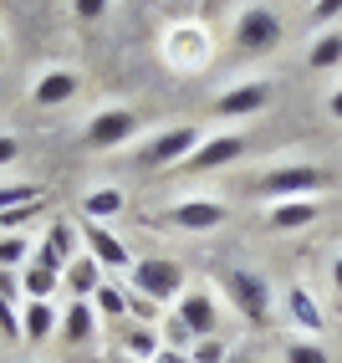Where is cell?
<instances>
[{"mask_svg":"<svg viewBox=\"0 0 342 363\" xmlns=\"http://www.w3.org/2000/svg\"><path fill=\"white\" fill-rule=\"evenodd\" d=\"M220 292H225V302L251 328H261L266 318H271V277L251 272V266H225V272H220Z\"/></svg>","mask_w":342,"mask_h":363,"instance_id":"6da1fadb","label":"cell"},{"mask_svg":"<svg viewBox=\"0 0 342 363\" xmlns=\"http://www.w3.org/2000/svg\"><path fill=\"white\" fill-rule=\"evenodd\" d=\"M235 52L240 57H266V52H276L286 26H281V16L271 6H240L235 11Z\"/></svg>","mask_w":342,"mask_h":363,"instance_id":"7a4b0ae2","label":"cell"},{"mask_svg":"<svg viewBox=\"0 0 342 363\" xmlns=\"http://www.w3.org/2000/svg\"><path fill=\"white\" fill-rule=\"evenodd\" d=\"M210 57H215V36H210L205 21H174L164 31V62L169 67L200 72V67H210Z\"/></svg>","mask_w":342,"mask_h":363,"instance_id":"3957f363","label":"cell"},{"mask_svg":"<svg viewBox=\"0 0 342 363\" xmlns=\"http://www.w3.org/2000/svg\"><path fill=\"white\" fill-rule=\"evenodd\" d=\"M133 292L149 297V302H179L184 297V266L169 261V256H143L133 261Z\"/></svg>","mask_w":342,"mask_h":363,"instance_id":"277c9868","label":"cell"},{"mask_svg":"<svg viewBox=\"0 0 342 363\" xmlns=\"http://www.w3.org/2000/svg\"><path fill=\"white\" fill-rule=\"evenodd\" d=\"M322 184H327V169H317V164H281V169H266V174H261V195L271 205H281V200H312Z\"/></svg>","mask_w":342,"mask_h":363,"instance_id":"5b68a950","label":"cell"},{"mask_svg":"<svg viewBox=\"0 0 342 363\" xmlns=\"http://www.w3.org/2000/svg\"><path fill=\"white\" fill-rule=\"evenodd\" d=\"M205 143V133L194 128V123H174V128H164V133H154L149 143L138 149V164L143 169H169V164H184L194 149Z\"/></svg>","mask_w":342,"mask_h":363,"instance_id":"8992f818","label":"cell"},{"mask_svg":"<svg viewBox=\"0 0 342 363\" xmlns=\"http://www.w3.org/2000/svg\"><path fill=\"white\" fill-rule=\"evenodd\" d=\"M143 128V118L133 108H97L92 113V123L82 128V149H123V143Z\"/></svg>","mask_w":342,"mask_h":363,"instance_id":"52a82bcc","label":"cell"},{"mask_svg":"<svg viewBox=\"0 0 342 363\" xmlns=\"http://www.w3.org/2000/svg\"><path fill=\"white\" fill-rule=\"evenodd\" d=\"M271 92H276L271 82H235L215 98V113L225 123H240V118H256L261 108H271Z\"/></svg>","mask_w":342,"mask_h":363,"instance_id":"ba28073f","label":"cell"},{"mask_svg":"<svg viewBox=\"0 0 342 363\" xmlns=\"http://www.w3.org/2000/svg\"><path fill=\"white\" fill-rule=\"evenodd\" d=\"M240 154H246V138L240 133H210L200 149H194L179 169L184 174H210V169H225V164H235Z\"/></svg>","mask_w":342,"mask_h":363,"instance_id":"9c48e42d","label":"cell"},{"mask_svg":"<svg viewBox=\"0 0 342 363\" xmlns=\"http://www.w3.org/2000/svg\"><path fill=\"white\" fill-rule=\"evenodd\" d=\"M77 235L87 240V256L103 266V272H133V256H128V246L118 240L108 225H97V220H82L77 225Z\"/></svg>","mask_w":342,"mask_h":363,"instance_id":"30bf717a","label":"cell"},{"mask_svg":"<svg viewBox=\"0 0 342 363\" xmlns=\"http://www.w3.org/2000/svg\"><path fill=\"white\" fill-rule=\"evenodd\" d=\"M174 318L194 333V343H200V337H220V307H215L210 292H184L179 307H174Z\"/></svg>","mask_w":342,"mask_h":363,"instance_id":"8fae6325","label":"cell"},{"mask_svg":"<svg viewBox=\"0 0 342 363\" xmlns=\"http://www.w3.org/2000/svg\"><path fill=\"white\" fill-rule=\"evenodd\" d=\"M286 318L297 323L302 337H322V333H327V312H322V302H317L302 281H291V286H286Z\"/></svg>","mask_w":342,"mask_h":363,"instance_id":"7c38bea8","label":"cell"},{"mask_svg":"<svg viewBox=\"0 0 342 363\" xmlns=\"http://www.w3.org/2000/svg\"><path fill=\"white\" fill-rule=\"evenodd\" d=\"M225 220H230V205H220V200H179L169 210V225H179V230H220Z\"/></svg>","mask_w":342,"mask_h":363,"instance_id":"4fadbf2b","label":"cell"},{"mask_svg":"<svg viewBox=\"0 0 342 363\" xmlns=\"http://www.w3.org/2000/svg\"><path fill=\"white\" fill-rule=\"evenodd\" d=\"M77 98V72H67V67H52V72H41L36 87H31V103L36 108H62Z\"/></svg>","mask_w":342,"mask_h":363,"instance_id":"5bb4252c","label":"cell"},{"mask_svg":"<svg viewBox=\"0 0 342 363\" xmlns=\"http://www.w3.org/2000/svg\"><path fill=\"white\" fill-rule=\"evenodd\" d=\"M62 281H67L72 302H92V297H97V286H103L108 277H103V266H97L92 256H72V261H67V272H62Z\"/></svg>","mask_w":342,"mask_h":363,"instance_id":"9a60e30c","label":"cell"},{"mask_svg":"<svg viewBox=\"0 0 342 363\" xmlns=\"http://www.w3.org/2000/svg\"><path fill=\"white\" fill-rule=\"evenodd\" d=\"M57 328H62L57 302H21V337L26 343H46Z\"/></svg>","mask_w":342,"mask_h":363,"instance_id":"2e32d148","label":"cell"},{"mask_svg":"<svg viewBox=\"0 0 342 363\" xmlns=\"http://www.w3.org/2000/svg\"><path fill=\"white\" fill-rule=\"evenodd\" d=\"M92 333H97V307L92 302H67L62 307V343L67 348H82Z\"/></svg>","mask_w":342,"mask_h":363,"instance_id":"e0dca14e","label":"cell"},{"mask_svg":"<svg viewBox=\"0 0 342 363\" xmlns=\"http://www.w3.org/2000/svg\"><path fill=\"white\" fill-rule=\"evenodd\" d=\"M317 215H322V210H317V200H281V205H271L266 220H271V230H307Z\"/></svg>","mask_w":342,"mask_h":363,"instance_id":"ac0fdd59","label":"cell"},{"mask_svg":"<svg viewBox=\"0 0 342 363\" xmlns=\"http://www.w3.org/2000/svg\"><path fill=\"white\" fill-rule=\"evenodd\" d=\"M57 286H62V272H52V266H41V261H31L26 272H21V297L26 302H52Z\"/></svg>","mask_w":342,"mask_h":363,"instance_id":"d6986e66","label":"cell"},{"mask_svg":"<svg viewBox=\"0 0 342 363\" xmlns=\"http://www.w3.org/2000/svg\"><path fill=\"white\" fill-rule=\"evenodd\" d=\"M113 215H123V189L103 184V189H87V195H82V220H97V225H108Z\"/></svg>","mask_w":342,"mask_h":363,"instance_id":"ffe728a7","label":"cell"},{"mask_svg":"<svg viewBox=\"0 0 342 363\" xmlns=\"http://www.w3.org/2000/svg\"><path fill=\"white\" fill-rule=\"evenodd\" d=\"M21 343V312H16V281L0 277V348Z\"/></svg>","mask_w":342,"mask_h":363,"instance_id":"44dd1931","label":"cell"},{"mask_svg":"<svg viewBox=\"0 0 342 363\" xmlns=\"http://www.w3.org/2000/svg\"><path fill=\"white\" fill-rule=\"evenodd\" d=\"M307 67L327 72V67H342V31H322L312 46H307Z\"/></svg>","mask_w":342,"mask_h":363,"instance_id":"7402d4cb","label":"cell"},{"mask_svg":"<svg viewBox=\"0 0 342 363\" xmlns=\"http://www.w3.org/2000/svg\"><path fill=\"white\" fill-rule=\"evenodd\" d=\"M72 246H77V225H67V220H57L52 230H46V251H52V261L67 272V261H72Z\"/></svg>","mask_w":342,"mask_h":363,"instance_id":"603a6c76","label":"cell"},{"mask_svg":"<svg viewBox=\"0 0 342 363\" xmlns=\"http://www.w3.org/2000/svg\"><path fill=\"white\" fill-rule=\"evenodd\" d=\"M128 353H133V363H159L164 337H159L154 328H133V333H128Z\"/></svg>","mask_w":342,"mask_h":363,"instance_id":"cb8c5ba5","label":"cell"},{"mask_svg":"<svg viewBox=\"0 0 342 363\" xmlns=\"http://www.w3.org/2000/svg\"><path fill=\"white\" fill-rule=\"evenodd\" d=\"M281 363H332V353L322 348V337H297V343H286Z\"/></svg>","mask_w":342,"mask_h":363,"instance_id":"d4e9b609","label":"cell"},{"mask_svg":"<svg viewBox=\"0 0 342 363\" xmlns=\"http://www.w3.org/2000/svg\"><path fill=\"white\" fill-rule=\"evenodd\" d=\"M36 200H46L41 184H0V215H6V210H21V205H36Z\"/></svg>","mask_w":342,"mask_h":363,"instance_id":"484cf974","label":"cell"},{"mask_svg":"<svg viewBox=\"0 0 342 363\" xmlns=\"http://www.w3.org/2000/svg\"><path fill=\"white\" fill-rule=\"evenodd\" d=\"M92 307L103 312V318H123V312H128V292H123V286H113V281H103V286H97V297H92Z\"/></svg>","mask_w":342,"mask_h":363,"instance_id":"4316f807","label":"cell"},{"mask_svg":"<svg viewBox=\"0 0 342 363\" xmlns=\"http://www.w3.org/2000/svg\"><path fill=\"white\" fill-rule=\"evenodd\" d=\"M230 343H225V337H200V343H194L189 348V363H230Z\"/></svg>","mask_w":342,"mask_h":363,"instance_id":"83f0119b","label":"cell"},{"mask_svg":"<svg viewBox=\"0 0 342 363\" xmlns=\"http://www.w3.org/2000/svg\"><path fill=\"white\" fill-rule=\"evenodd\" d=\"M26 256H31V240L21 235V230L16 235H0V266H21Z\"/></svg>","mask_w":342,"mask_h":363,"instance_id":"f1b7e54d","label":"cell"},{"mask_svg":"<svg viewBox=\"0 0 342 363\" xmlns=\"http://www.w3.org/2000/svg\"><path fill=\"white\" fill-rule=\"evenodd\" d=\"M164 348H169V353H189V348H194V333H189L179 318H169V323H164Z\"/></svg>","mask_w":342,"mask_h":363,"instance_id":"f546056e","label":"cell"},{"mask_svg":"<svg viewBox=\"0 0 342 363\" xmlns=\"http://www.w3.org/2000/svg\"><path fill=\"white\" fill-rule=\"evenodd\" d=\"M41 205H46V200H36V205H21V210H6V215H0V230H11V235H16V225L36 220V215H41Z\"/></svg>","mask_w":342,"mask_h":363,"instance_id":"4dcf8cb0","label":"cell"},{"mask_svg":"<svg viewBox=\"0 0 342 363\" xmlns=\"http://www.w3.org/2000/svg\"><path fill=\"white\" fill-rule=\"evenodd\" d=\"M307 16H312V21H337V16H342V0H317Z\"/></svg>","mask_w":342,"mask_h":363,"instance_id":"1f68e13d","label":"cell"},{"mask_svg":"<svg viewBox=\"0 0 342 363\" xmlns=\"http://www.w3.org/2000/svg\"><path fill=\"white\" fill-rule=\"evenodd\" d=\"M72 11H77L82 21H97V16H108V0H77Z\"/></svg>","mask_w":342,"mask_h":363,"instance_id":"d6a6232c","label":"cell"},{"mask_svg":"<svg viewBox=\"0 0 342 363\" xmlns=\"http://www.w3.org/2000/svg\"><path fill=\"white\" fill-rule=\"evenodd\" d=\"M16 154H21V143H16L11 133H0V169H6V164H11Z\"/></svg>","mask_w":342,"mask_h":363,"instance_id":"836d02e7","label":"cell"},{"mask_svg":"<svg viewBox=\"0 0 342 363\" xmlns=\"http://www.w3.org/2000/svg\"><path fill=\"white\" fill-rule=\"evenodd\" d=\"M327 113H332L337 123H342V87H332V92H327Z\"/></svg>","mask_w":342,"mask_h":363,"instance_id":"e575fe53","label":"cell"},{"mask_svg":"<svg viewBox=\"0 0 342 363\" xmlns=\"http://www.w3.org/2000/svg\"><path fill=\"white\" fill-rule=\"evenodd\" d=\"M332 286H337V297H342V256L332 261Z\"/></svg>","mask_w":342,"mask_h":363,"instance_id":"d590c367","label":"cell"},{"mask_svg":"<svg viewBox=\"0 0 342 363\" xmlns=\"http://www.w3.org/2000/svg\"><path fill=\"white\" fill-rule=\"evenodd\" d=\"M230 363H246V358H240V353H230Z\"/></svg>","mask_w":342,"mask_h":363,"instance_id":"8d00e7d4","label":"cell"}]
</instances>
